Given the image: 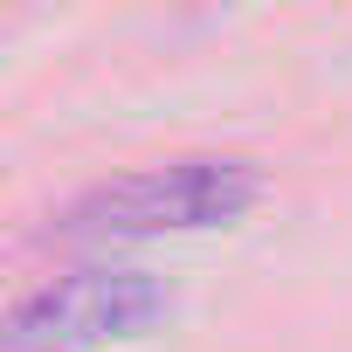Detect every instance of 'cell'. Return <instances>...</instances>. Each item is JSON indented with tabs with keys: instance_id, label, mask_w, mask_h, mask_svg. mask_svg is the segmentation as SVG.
Returning a JSON list of instances; mask_svg holds the SVG:
<instances>
[{
	"instance_id": "1",
	"label": "cell",
	"mask_w": 352,
	"mask_h": 352,
	"mask_svg": "<svg viewBox=\"0 0 352 352\" xmlns=\"http://www.w3.org/2000/svg\"><path fill=\"white\" fill-rule=\"evenodd\" d=\"M263 201V166L242 152H187L124 180H104L76 194L49 235L56 242H145V235H194V228H228Z\"/></svg>"
},
{
	"instance_id": "2",
	"label": "cell",
	"mask_w": 352,
	"mask_h": 352,
	"mask_svg": "<svg viewBox=\"0 0 352 352\" xmlns=\"http://www.w3.org/2000/svg\"><path fill=\"white\" fill-rule=\"evenodd\" d=\"M173 311V290L152 270H76L42 283L8 318V352H104L145 338Z\"/></svg>"
}]
</instances>
